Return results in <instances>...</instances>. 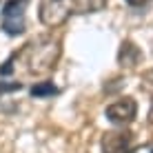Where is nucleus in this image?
Segmentation results:
<instances>
[{
  "label": "nucleus",
  "mask_w": 153,
  "mask_h": 153,
  "mask_svg": "<svg viewBox=\"0 0 153 153\" xmlns=\"http://www.w3.org/2000/svg\"><path fill=\"white\" fill-rule=\"evenodd\" d=\"M60 40L53 36H38L22 47L13 58L25 67L29 76H47L60 60Z\"/></svg>",
  "instance_id": "nucleus-1"
},
{
  "label": "nucleus",
  "mask_w": 153,
  "mask_h": 153,
  "mask_svg": "<svg viewBox=\"0 0 153 153\" xmlns=\"http://www.w3.org/2000/svg\"><path fill=\"white\" fill-rule=\"evenodd\" d=\"M73 13L76 11H73L71 0H40V4H38V18L49 29L65 25Z\"/></svg>",
  "instance_id": "nucleus-2"
},
{
  "label": "nucleus",
  "mask_w": 153,
  "mask_h": 153,
  "mask_svg": "<svg viewBox=\"0 0 153 153\" xmlns=\"http://www.w3.org/2000/svg\"><path fill=\"white\" fill-rule=\"evenodd\" d=\"M29 0H7L2 7V16H0V22L2 29L9 36H20L25 33V11H27Z\"/></svg>",
  "instance_id": "nucleus-3"
},
{
  "label": "nucleus",
  "mask_w": 153,
  "mask_h": 153,
  "mask_svg": "<svg viewBox=\"0 0 153 153\" xmlns=\"http://www.w3.org/2000/svg\"><path fill=\"white\" fill-rule=\"evenodd\" d=\"M135 115H138V102H135L133 98H120L111 102L107 107V120L115 126H126L131 124L135 120Z\"/></svg>",
  "instance_id": "nucleus-4"
},
{
  "label": "nucleus",
  "mask_w": 153,
  "mask_h": 153,
  "mask_svg": "<svg viewBox=\"0 0 153 153\" xmlns=\"http://www.w3.org/2000/svg\"><path fill=\"white\" fill-rule=\"evenodd\" d=\"M133 144V133L126 129H113L107 131L100 140V149L102 153H129Z\"/></svg>",
  "instance_id": "nucleus-5"
},
{
  "label": "nucleus",
  "mask_w": 153,
  "mask_h": 153,
  "mask_svg": "<svg viewBox=\"0 0 153 153\" xmlns=\"http://www.w3.org/2000/svg\"><path fill=\"white\" fill-rule=\"evenodd\" d=\"M140 60H142V51L131 40H124L118 51V65L124 67V69H133V67L140 65Z\"/></svg>",
  "instance_id": "nucleus-6"
},
{
  "label": "nucleus",
  "mask_w": 153,
  "mask_h": 153,
  "mask_svg": "<svg viewBox=\"0 0 153 153\" xmlns=\"http://www.w3.org/2000/svg\"><path fill=\"white\" fill-rule=\"evenodd\" d=\"M76 13H96L107 7V0H71Z\"/></svg>",
  "instance_id": "nucleus-7"
},
{
  "label": "nucleus",
  "mask_w": 153,
  "mask_h": 153,
  "mask_svg": "<svg viewBox=\"0 0 153 153\" xmlns=\"http://www.w3.org/2000/svg\"><path fill=\"white\" fill-rule=\"evenodd\" d=\"M53 93H56V87H53V82H40V84H36V87L31 89V96H36V98L53 96Z\"/></svg>",
  "instance_id": "nucleus-8"
},
{
  "label": "nucleus",
  "mask_w": 153,
  "mask_h": 153,
  "mask_svg": "<svg viewBox=\"0 0 153 153\" xmlns=\"http://www.w3.org/2000/svg\"><path fill=\"white\" fill-rule=\"evenodd\" d=\"M142 91L153 96V69H146L142 73Z\"/></svg>",
  "instance_id": "nucleus-9"
},
{
  "label": "nucleus",
  "mask_w": 153,
  "mask_h": 153,
  "mask_svg": "<svg viewBox=\"0 0 153 153\" xmlns=\"http://www.w3.org/2000/svg\"><path fill=\"white\" fill-rule=\"evenodd\" d=\"M129 153H153V142H149V144H142V146H138V149H131Z\"/></svg>",
  "instance_id": "nucleus-10"
},
{
  "label": "nucleus",
  "mask_w": 153,
  "mask_h": 153,
  "mask_svg": "<svg viewBox=\"0 0 153 153\" xmlns=\"http://www.w3.org/2000/svg\"><path fill=\"white\" fill-rule=\"evenodd\" d=\"M126 2H129L131 7H142V4H146L149 0H126Z\"/></svg>",
  "instance_id": "nucleus-11"
},
{
  "label": "nucleus",
  "mask_w": 153,
  "mask_h": 153,
  "mask_svg": "<svg viewBox=\"0 0 153 153\" xmlns=\"http://www.w3.org/2000/svg\"><path fill=\"white\" fill-rule=\"evenodd\" d=\"M11 89H20V82H16V84H9V87H0V93H2V91H11Z\"/></svg>",
  "instance_id": "nucleus-12"
},
{
  "label": "nucleus",
  "mask_w": 153,
  "mask_h": 153,
  "mask_svg": "<svg viewBox=\"0 0 153 153\" xmlns=\"http://www.w3.org/2000/svg\"><path fill=\"white\" fill-rule=\"evenodd\" d=\"M149 124L153 126V102H151V109H149Z\"/></svg>",
  "instance_id": "nucleus-13"
}]
</instances>
